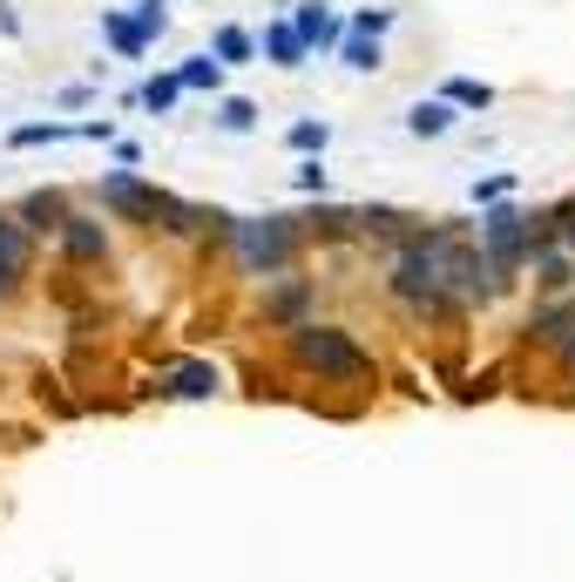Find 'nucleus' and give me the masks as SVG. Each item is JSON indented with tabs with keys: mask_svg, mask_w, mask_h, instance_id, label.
<instances>
[{
	"mask_svg": "<svg viewBox=\"0 0 575 582\" xmlns=\"http://www.w3.org/2000/svg\"><path fill=\"white\" fill-rule=\"evenodd\" d=\"M285 353H291L298 373H312V379H338V386H366L372 379V360L359 353V339L338 332V326H291Z\"/></svg>",
	"mask_w": 575,
	"mask_h": 582,
	"instance_id": "1",
	"label": "nucleus"
},
{
	"mask_svg": "<svg viewBox=\"0 0 575 582\" xmlns=\"http://www.w3.org/2000/svg\"><path fill=\"white\" fill-rule=\"evenodd\" d=\"M230 251H238V264L251 271V278H278V271L298 258V224L291 217H230Z\"/></svg>",
	"mask_w": 575,
	"mask_h": 582,
	"instance_id": "2",
	"label": "nucleus"
},
{
	"mask_svg": "<svg viewBox=\"0 0 575 582\" xmlns=\"http://www.w3.org/2000/svg\"><path fill=\"white\" fill-rule=\"evenodd\" d=\"M393 298L406 305V312H419V319L453 312V298L440 292V271H434V258H427V244H419V238H406V251L393 258Z\"/></svg>",
	"mask_w": 575,
	"mask_h": 582,
	"instance_id": "3",
	"label": "nucleus"
},
{
	"mask_svg": "<svg viewBox=\"0 0 575 582\" xmlns=\"http://www.w3.org/2000/svg\"><path fill=\"white\" fill-rule=\"evenodd\" d=\"M291 34L304 42V55H325V48H338V34H345V21H338V8L332 0H291Z\"/></svg>",
	"mask_w": 575,
	"mask_h": 582,
	"instance_id": "4",
	"label": "nucleus"
},
{
	"mask_svg": "<svg viewBox=\"0 0 575 582\" xmlns=\"http://www.w3.org/2000/svg\"><path fill=\"white\" fill-rule=\"evenodd\" d=\"M528 339H534V345H549L562 373H575V298H562V305H542V312L528 319Z\"/></svg>",
	"mask_w": 575,
	"mask_h": 582,
	"instance_id": "5",
	"label": "nucleus"
},
{
	"mask_svg": "<svg viewBox=\"0 0 575 582\" xmlns=\"http://www.w3.org/2000/svg\"><path fill=\"white\" fill-rule=\"evenodd\" d=\"M34 264V238L21 230V217H0V298H8Z\"/></svg>",
	"mask_w": 575,
	"mask_h": 582,
	"instance_id": "6",
	"label": "nucleus"
},
{
	"mask_svg": "<svg viewBox=\"0 0 575 582\" xmlns=\"http://www.w3.org/2000/svg\"><path fill=\"white\" fill-rule=\"evenodd\" d=\"M217 393V366L210 360H183L163 373V400H210Z\"/></svg>",
	"mask_w": 575,
	"mask_h": 582,
	"instance_id": "7",
	"label": "nucleus"
},
{
	"mask_svg": "<svg viewBox=\"0 0 575 582\" xmlns=\"http://www.w3.org/2000/svg\"><path fill=\"white\" fill-rule=\"evenodd\" d=\"M257 55L272 61V68H304L312 55H304V42L291 34V21H264V34H257Z\"/></svg>",
	"mask_w": 575,
	"mask_h": 582,
	"instance_id": "8",
	"label": "nucleus"
},
{
	"mask_svg": "<svg viewBox=\"0 0 575 582\" xmlns=\"http://www.w3.org/2000/svg\"><path fill=\"white\" fill-rule=\"evenodd\" d=\"M251 55H257V34H251V27L223 21V27L210 34V61H217V68H238V61H251Z\"/></svg>",
	"mask_w": 575,
	"mask_h": 582,
	"instance_id": "9",
	"label": "nucleus"
},
{
	"mask_svg": "<svg viewBox=\"0 0 575 582\" xmlns=\"http://www.w3.org/2000/svg\"><path fill=\"white\" fill-rule=\"evenodd\" d=\"M55 238H61L68 258H108V238H102V224H95V217H68Z\"/></svg>",
	"mask_w": 575,
	"mask_h": 582,
	"instance_id": "10",
	"label": "nucleus"
},
{
	"mask_svg": "<svg viewBox=\"0 0 575 582\" xmlns=\"http://www.w3.org/2000/svg\"><path fill=\"white\" fill-rule=\"evenodd\" d=\"M68 224V197L61 190H34V197L21 204V230H61Z\"/></svg>",
	"mask_w": 575,
	"mask_h": 582,
	"instance_id": "11",
	"label": "nucleus"
},
{
	"mask_svg": "<svg viewBox=\"0 0 575 582\" xmlns=\"http://www.w3.org/2000/svg\"><path fill=\"white\" fill-rule=\"evenodd\" d=\"M102 42H108L115 55H129V61H142V55H149V42L136 34V21H129L123 8H102Z\"/></svg>",
	"mask_w": 575,
	"mask_h": 582,
	"instance_id": "12",
	"label": "nucleus"
},
{
	"mask_svg": "<svg viewBox=\"0 0 575 582\" xmlns=\"http://www.w3.org/2000/svg\"><path fill=\"white\" fill-rule=\"evenodd\" d=\"M170 75H176L183 95H217V89H223V68H217L210 55H189V61H176Z\"/></svg>",
	"mask_w": 575,
	"mask_h": 582,
	"instance_id": "13",
	"label": "nucleus"
},
{
	"mask_svg": "<svg viewBox=\"0 0 575 582\" xmlns=\"http://www.w3.org/2000/svg\"><path fill=\"white\" fill-rule=\"evenodd\" d=\"M406 129H413L419 142H427V136H447V129H453V109H447L440 95H419V102L406 109Z\"/></svg>",
	"mask_w": 575,
	"mask_h": 582,
	"instance_id": "14",
	"label": "nucleus"
},
{
	"mask_svg": "<svg viewBox=\"0 0 575 582\" xmlns=\"http://www.w3.org/2000/svg\"><path fill=\"white\" fill-rule=\"evenodd\" d=\"M304 298H312V285H304V278H291V285H278L272 298H264V319H272V326H298V312H304Z\"/></svg>",
	"mask_w": 575,
	"mask_h": 582,
	"instance_id": "15",
	"label": "nucleus"
},
{
	"mask_svg": "<svg viewBox=\"0 0 575 582\" xmlns=\"http://www.w3.org/2000/svg\"><path fill=\"white\" fill-rule=\"evenodd\" d=\"M82 136V123H21L8 129V149H42V142H74Z\"/></svg>",
	"mask_w": 575,
	"mask_h": 582,
	"instance_id": "16",
	"label": "nucleus"
},
{
	"mask_svg": "<svg viewBox=\"0 0 575 582\" xmlns=\"http://www.w3.org/2000/svg\"><path fill=\"white\" fill-rule=\"evenodd\" d=\"M440 102H447L453 115H460V109H494V89H487V82H474V75H447Z\"/></svg>",
	"mask_w": 575,
	"mask_h": 582,
	"instance_id": "17",
	"label": "nucleus"
},
{
	"mask_svg": "<svg viewBox=\"0 0 575 582\" xmlns=\"http://www.w3.org/2000/svg\"><path fill=\"white\" fill-rule=\"evenodd\" d=\"M338 61H345V68H359V75H372L387 55H379L372 34H353V27H345V34H338Z\"/></svg>",
	"mask_w": 575,
	"mask_h": 582,
	"instance_id": "18",
	"label": "nucleus"
},
{
	"mask_svg": "<svg viewBox=\"0 0 575 582\" xmlns=\"http://www.w3.org/2000/svg\"><path fill=\"white\" fill-rule=\"evenodd\" d=\"M568 278H575L568 251H542V258H534V285H542V292H568Z\"/></svg>",
	"mask_w": 575,
	"mask_h": 582,
	"instance_id": "19",
	"label": "nucleus"
},
{
	"mask_svg": "<svg viewBox=\"0 0 575 582\" xmlns=\"http://www.w3.org/2000/svg\"><path fill=\"white\" fill-rule=\"evenodd\" d=\"M136 102H142V109H157V115H170V109L183 102V89H176V75H149V82L136 89Z\"/></svg>",
	"mask_w": 575,
	"mask_h": 582,
	"instance_id": "20",
	"label": "nucleus"
},
{
	"mask_svg": "<svg viewBox=\"0 0 575 582\" xmlns=\"http://www.w3.org/2000/svg\"><path fill=\"white\" fill-rule=\"evenodd\" d=\"M217 129H230V136L257 129V102H244V95H223V102H217Z\"/></svg>",
	"mask_w": 575,
	"mask_h": 582,
	"instance_id": "21",
	"label": "nucleus"
},
{
	"mask_svg": "<svg viewBox=\"0 0 575 582\" xmlns=\"http://www.w3.org/2000/svg\"><path fill=\"white\" fill-rule=\"evenodd\" d=\"M325 142H332V123H291V149H298V157H325Z\"/></svg>",
	"mask_w": 575,
	"mask_h": 582,
	"instance_id": "22",
	"label": "nucleus"
},
{
	"mask_svg": "<svg viewBox=\"0 0 575 582\" xmlns=\"http://www.w3.org/2000/svg\"><path fill=\"white\" fill-rule=\"evenodd\" d=\"M515 197V176L508 170H494V176H474V204L487 210V204H508Z\"/></svg>",
	"mask_w": 575,
	"mask_h": 582,
	"instance_id": "23",
	"label": "nucleus"
},
{
	"mask_svg": "<svg viewBox=\"0 0 575 582\" xmlns=\"http://www.w3.org/2000/svg\"><path fill=\"white\" fill-rule=\"evenodd\" d=\"M353 34H372V42H387V27H393V8H359L353 21H345Z\"/></svg>",
	"mask_w": 575,
	"mask_h": 582,
	"instance_id": "24",
	"label": "nucleus"
},
{
	"mask_svg": "<svg viewBox=\"0 0 575 582\" xmlns=\"http://www.w3.org/2000/svg\"><path fill=\"white\" fill-rule=\"evenodd\" d=\"M549 230H555V244H562V251H568V258H575V197H568V204H555V210H549Z\"/></svg>",
	"mask_w": 575,
	"mask_h": 582,
	"instance_id": "25",
	"label": "nucleus"
},
{
	"mask_svg": "<svg viewBox=\"0 0 575 582\" xmlns=\"http://www.w3.org/2000/svg\"><path fill=\"white\" fill-rule=\"evenodd\" d=\"M291 183L304 190V197H325V163H319V157H304V163L291 170Z\"/></svg>",
	"mask_w": 575,
	"mask_h": 582,
	"instance_id": "26",
	"label": "nucleus"
}]
</instances>
